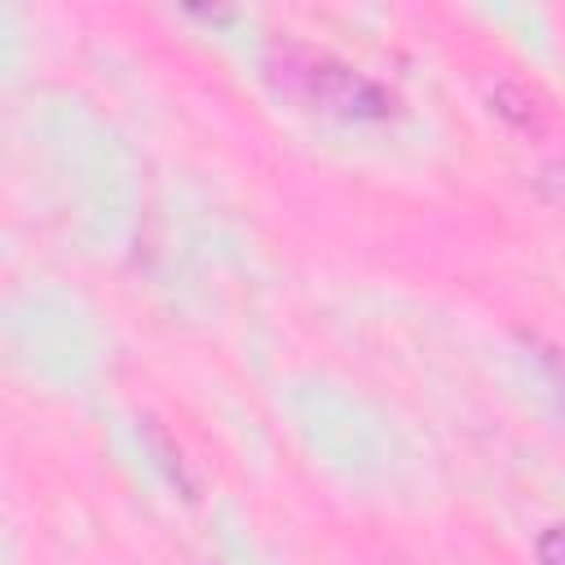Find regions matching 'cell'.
Returning <instances> with one entry per match:
<instances>
[{
    "mask_svg": "<svg viewBox=\"0 0 565 565\" xmlns=\"http://www.w3.org/2000/svg\"><path fill=\"white\" fill-rule=\"evenodd\" d=\"M265 66H269V79L287 97L305 102L309 110H327V115H344V119H384L388 115V97L366 75H358L353 66H344L327 53H313L300 44H274Z\"/></svg>",
    "mask_w": 565,
    "mask_h": 565,
    "instance_id": "1",
    "label": "cell"
},
{
    "mask_svg": "<svg viewBox=\"0 0 565 565\" xmlns=\"http://www.w3.org/2000/svg\"><path fill=\"white\" fill-rule=\"evenodd\" d=\"M539 561L543 565H565V530L552 525L543 539H539Z\"/></svg>",
    "mask_w": 565,
    "mask_h": 565,
    "instance_id": "2",
    "label": "cell"
},
{
    "mask_svg": "<svg viewBox=\"0 0 565 565\" xmlns=\"http://www.w3.org/2000/svg\"><path fill=\"white\" fill-rule=\"evenodd\" d=\"M543 366H547V375H552V384L561 393V406H565V353L561 349H543Z\"/></svg>",
    "mask_w": 565,
    "mask_h": 565,
    "instance_id": "3",
    "label": "cell"
}]
</instances>
